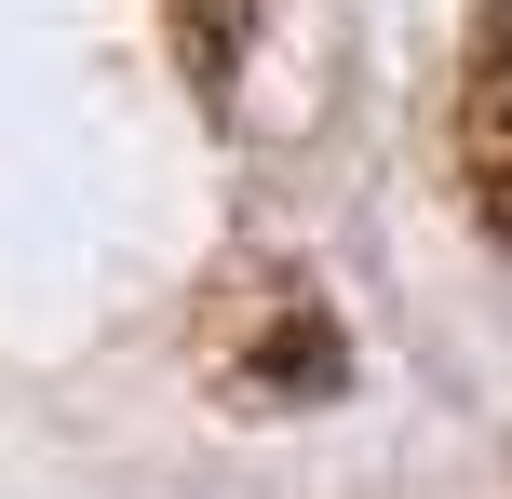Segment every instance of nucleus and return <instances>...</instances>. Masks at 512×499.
Segmentation results:
<instances>
[{
	"instance_id": "obj_1",
	"label": "nucleus",
	"mask_w": 512,
	"mask_h": 499,
	"mask_svg": "<svg viewBox=\"0 0 512 499\" xmlns=\"http://www.w3.org/2000/svg\"><path fill=\"white\" fill-rule=\"evenodd\" d=\"M189 378H203L230 419H310V405L351 392V324H337V297L310 284L297 257L243 243V257H216L203 297H189Z\"/></svg>"
},
{
	"instance_id": "obj_2",
	"label": "nucleus",
	"mask_w": 512,
	"mask_h": 499,
	"mask_svg": "<svg viewBox=\"0 0 512 499\" xmlns=\"http://www.w3.org/2000/svg\"><path fill=\"white\" fill-rule=\"evenodd\" d=\"M445 135H459L472 230L512 257V0H486V14H472V54H459V108H445Z\"/></svg>"
},
{
	"instance_id": "obj_3",
	"label": "nucleus",
	"mask_w": 512,
	"mask_h": 499,
	"mask_svg": "<svg viewBox=\"0 0 512 499\" xmlns=\"http://www.w3.org/2000/svg\"><path fill=\"white\" fill-rule=\"evenodd\" d=\"M256 14L270 0H162V41H176V81L230 122V95H243V54H256Z\"/></svg>"
}]
</instances>
